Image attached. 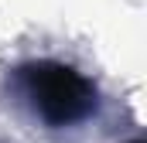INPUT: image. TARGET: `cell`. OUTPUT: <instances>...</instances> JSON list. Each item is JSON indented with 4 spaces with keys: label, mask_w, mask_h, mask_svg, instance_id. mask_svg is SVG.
Returning <instances> with one entry per match:
<instances>
[{
    "label": "cell",
    "mask_w": 147,
    "mask_h": 143,
    "mask_svg": "<svg viewBox=\"0 0 147 143\" xmlns=\"http://www.w3.org/2000/svg\"><path fill=\"white\" fill-rule=\"evenodd\" d=\"M134 143H144V140H134Z\"/></svg>",
    "instance_id": "obj_2"
},
{
    "label": "cell",
    "mask_w": 147,
    "mask_h": 143,
    "mask_svg": "<svg viewBox=\"0 0 147 143\" xmlns=\"http://www.w3.org/2000/svg\"><path fill=\"white\" fill-rule=\"evenodd\" d=\"M24 96L48 126H72L96 112V85L62 61H34L21 68Z\"/></svg>",
    "instance_id": "obj_1"
}]
</instances>
